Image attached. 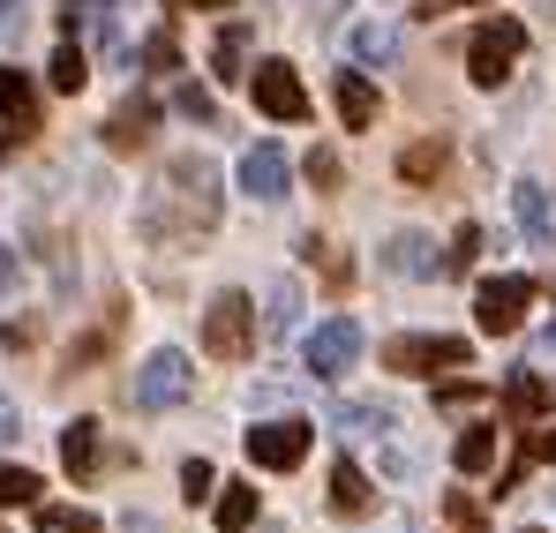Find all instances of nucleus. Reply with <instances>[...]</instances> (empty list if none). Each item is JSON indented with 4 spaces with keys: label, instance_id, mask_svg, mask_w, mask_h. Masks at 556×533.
I'll list each match as a JSON object with an SVG mask.
<instances>
[{
    "label": "nucleus",
    "instance_id": "f257e3e1",
    "mask_svg": "<svg viewBox=\"0 0 556 533\" xmlns=\"http://www.w3.org/2000/svg\"><path fill=\"white\" fill-rule=\"evenodd\" d=\"M527 53V30L511 23V15H496V23H481L473 38H466V76L481 90H496L504 76H511V61Z\"/></svg>",
    "mask_w": 556,
    "mask_h": 533
},
{
    "label": "nucleus",
    "instance_id": "f03ea898",
    "mask_svg": "<svg viewBox=\"0 0 556 533\" xmlns=\"http://www.w3.org/2000/svg\"><path fill=\"white\" fill-rule=\"evenodd\" d=\"M249 346H256V301H249V293H218V301L203 308V354L249 360Z\"/></svg>",
    "mask_w": 556,
    "mask_h": 533
},
{
    "label": "nucleus",
    "instance_id": "7ed1b4c3",
    "mask_svg": "<svg viewBox=\"0 0 556 533\" xmlns=\"http://www.w3.org/2000/svg\"><path fill=\"white\" fill-rule=\"evenodd\" d=\"M166 195L188 203V233H211V226H218V166H211V158H195V151L174 158V166H166Z\"/></svg>",
    "mask_w": 556,
    "mask_h": 533
},
{
    "label": "nucleus",
    "instance_id": "20e7f679",
    "mask_svg": "<svg viewBox=\"0 0 556 533\" xmlns=\"http://www.w3.org/2000/svg\"><path fill=\"white\" fill-rule=\"evenodd\" d=\"M383 368L399 376H437V368H466V339H444V331H406L383 346Z\"/></svg>",
    "mask_w": 556,
    "mask_h": 533
},
{
    "label": "nucleus",
    "instance_id": "39448f33",
    "mask_svg": "<svg viewBox=\"0 0 556 533\" xmlns=\"http://www.w3.org/2000/svg\"><path fill=\"white\" fill-rule=\"evenodd\" d=\"M188 383H195V368H188V354H174V346H159V354L136 368V406L143 414H166V406H181Z\"/></svg>",
    "mask_w": 556,
    "mask_h": 533
},
{
    "label": "nucleus",
    "instance_id": "423d86ee",
    "mask_svg": "<svg viewBox=\"0 0 556 533\" xmlns=\"http://www.w3.org/2000/svg\"><path fill=\"white\" fill-rule=\"evenodd\" d=\"M527 308H534V285H527V278H489V285L473 293V316H481V331H489V339L519 331V323H527Z\"/></svg>",
    "mask_w": 556,
    "mask_h": 533
},
{
    "label": "nucleus",
    "instance_id": "0eeeda50",
    "mask_svg": "<svg viewBox=\"0 0 556 533\" xmlns=\"http://www.w3.org/2000/svg\"><path fill=\"white\" fill-rule=\"evenodd\" d=\"M354 360H362V323H354V316H331V323L308 331V376L331 383V376H346Z\"/></svg>",
    "mask_w": 556,
    "mask_h": 533
},
{
    "label": "nucleus",
    "instance_id": "6e6552de",
    "mask_svg": "<svg viewBox=\"0 0 556 533\" xmlns=\"http://www.w3.org/2000/svg\"><path fill=\"white\" fill-rule=\"evenodd\" d=\"M308 436H316L308 421H256V429H249V458L271 466V473H293V466L308 458Z\"/></svg>",
    "mask_w": 556,
    "mask_h": 533
},
{
    "label": "nucleus",
    "instance_id": "1a4fd4ad",
    "mask_svg": "<svg viewBox=\"0 0 556 533\" xmlns=\"http://www.w3.org/2000/svg\"><path fill=\"white\" fill-rule=\"evenodd\" d=\"M249 84H256V105H264L271 120H308V90H301V76H293L286 61H256Z\"/></svg>",
    "mask_w": 556,
    "mask_h": 533
},
{
    "label": "nucleus",
    "instance_id": "9d476101",
    "mask_svg": "<svg viewBox=\"0 0 556 533\" xmlns=\"http://www.w3.org/2000/svg\"><path fill=\"white\" fill-rule=\"evenodd\" d=\"M511 211H519L527 249L556 256V188H549V180H519V188H511Z\"/></svg>",
    "mask_w": 556,
    "mask_h": 533
},
{
    "label": "nucleus",
    "instance_id": "9b49d317",
    "mask_svg": "<svg viewBox=\"0 0 556 533\" xmlns=\"http://www.w3.org/2000/svg\"><path fill=\"white\" fill-rule=\"evenodd\" d=\"M241 188H249L256 203H278V195L293 188V166H286V151H278V143H249V158H241Z\"/></svg>",
    "mask_w": 556,
    "mask_h": 533
},
{
    "label": "nucleus",
    "instance_id": "f8f14e48",
    "mask_svg": "<svg viewBox=\"0 0 556 533\" xmlns=\"http://www.w3.org/2000/svg\"><path fill=\"white\" fill-rule=\"evenodd\" d=\"M0 113H8V143H23L38 128V84L23 68H0Z\"/></svg>",
    "mask_w": 556,
    "mask_h": 533
},
{
    "label": "nucleus",
    "instance_id": "ddd939ff",
    "mask_svg": "<svg viewBox=\"0 0 556 533\" xmlns=\"http://www.w3.org/2000/svg\"><path fill=\"white\" fill-rule=\"evenodd\" d=\"M61 30H68V38L91 30L98 46H113V38H121V0H61Z\"/></svg>",
    "mask_w": 556,
    "mask_h": 533
},
{
    "label": "nucleus",
    "instance_id": "4468645a",
    "mask_svg": "<svg viewBox=\"0 0 556 533\" xmlns=\"http://www.w3.org/2000/svg\"><path fill=\"white\" fill-rule=\"evenodd\" d=\"M383 270H399V278H437L444 256H437V241H429V233H399V241L383 249Z\"/></svg>",
    "mask_w": 556,
    "mask_h": 533
},
{
    "label": "nucleus",
    "instance_id": "2eb2a0df",
    "mask_svg": "<svg viewBox=\"0 0 556 533\" xmlns=\"http://www.w3.org/2000/svg\"><path fill=\"white\" fill-rule=\"evenodd\" d=\"M369 504H376L369 473H362V466H354V458H339V466H331V511H346V519H362V511H369Z\"/></svg>",
    "mask_w": 556,
    "mask_h": 533
},
{
    "label": "nucleus",
    "instance_id": "dca6fc26",
    "mask_svg": "<svg viewBox=\"0 0 556 533\" xmlns=\"http://www.w3.org/2000/svg\"><path fill=\"white\" fill-rule=\"evenodd\" d=\"M331 98H339V120H346V128H369V120H376V90H369L362 68H339Z\"/></svg>",
    "mask_w": 556,
    "mask_h": 533
},
{
    "label": "nucleus",
    "instance_id": "f3484780",
    "mask_svg": "<svg viewBox=\"0 0 556 533\" xmlns=\"http://www.w3.org/2000/svg\"><path fill=\"white\" fill-rule=\"evenodd\" d=\"M61 466H68L76 481H91V466H98V421H68V429H61Z\"/></svg>",
    "mask_w": 556,
    "mask_h": 533
},
{
    "label": "nucleus",
    "instance_id": "a211bd4d",
    "mask_svg": "<svg viewBox=\"0 0 556 533\" xmlns=\"http://www.w3.org/2000/svg\"><path fill=\"white\" fill-rule=\"evenodd\" d=\"M346 46H354V61H362V68L399 61V30H391V23H354V38H346Z\"/></svg>",
    "mask_w": 556,
    "mask_h": 533
},
{
    "label": "nucleus",
    "instance_id": "6ab92c4d",
    "mask_svg": "<svg viewBox=\"0 0 556 533\" xmlns=\"http://www.w3.org/2000/svg\"><path fill=\"white\" fill-rule=\"evenodd\" d=\"M143 136H151V105H143V98H128V105L105 120V143H113V151H136Z\"/></svg>",
    "mask_w": 556,
    "mask_h": 533
},
{
    "label": "nucleus",
    "instance_id": "aec40b11",
    "mask_svg": "<svg viewBox=\"0 0 556 533\" xmlns=\"http://www.w3.org/2000/svg\"><path fill=\"white\" fill-rule=\"evenodd\" d=\"M511 414H556V376H511Z\"/></svg>",
    "mask_w": 556,
    "mask_h": 533
},
{
    "label": "nucleus",
    "instance_id": "412c9836",
    "mask_svg": "<svg viewBox=\"0 0 556 533\" xmlns=\"http://www.w3.org/2000/svg\"><path fill=\"white\" fill-rule=\"evenodd\" d=\"M218 526L226 533L256 526V488H249V481H226V488H218Z\"/></svg>",
    "mask_w": 556,
    "mask_h": 533
},
{
    "label": "nucleus",
    "instance_id": "4be33fe9",
    "mask_svg": "<svg viewBox=\"0 0 556 533\" xmlns=\"http://www.w3.org/2000/svg\"><path fill=\"white\" fill-rule=\"evenodd\" d=\"M293 323H301V285H293V278H278V285H271V308H264V331L286 339Z\"/></svg>",
    "mask_w": 556,
    "mask_h": 533
},
{
    "label": "nucleus",
    "instance_id": "5701e85b",
    "mask_svg": "<svg viewBox=\"0 0 556 533\" xmlns=\"http://www.w3.org/2000/svg\"><path fill=\"white\" fill-rule=\"evenodd\" d=\"M452 466H459V473H481V466H496V429H466L459 444H452Z\"/></svg>",
    "mask_w": 556,
    "mask_h": 533
},
{
    "label": "nucleus",
    "instance_id": "b1692460",
    "mask_svg": "<svg viewBox=\"0 0 556 533\" xmlns=\"http://www.w3.org/2000/svg\"><path fill=\"white\" fill-rule=\"evenodd\" d=\"M241 61H249V30H241V23H226V30H218V46H211V76H241Z\"/></svg>",
    "mask_w": 556,
    "mask_h": 533
},
{
    "label": "nucleus",
    "instance_id": "393cba45",
    "mask_svg": "<svg viewBox=\"0 0 556 533\" xmlns=\"http://www.w3.org/2000/svg\"><path fill=\"white\" fill-rule=\"evenodd\" d=\"M84 84H91V61H84V46L68 38V46L53 53V90H68V98H76Z\"/></svg>",
    "mask_w": 556,
    "mask_h": 533
},
{
    "label": "nucleus",
    "instance_id": "a878e982",
    "mask_svg": "<svg viewBox=\"0 0 556 533\" xmlns=\"http://www.w3.org/2000/svg\"><path fill=\"white\" fill-rule=\"evenodd\" d=\"M437 166H444V143L437 136L414 143V151H399V180H437Z\"/></svg>",
    "mask_w": 556,
    "mask_h": 533
},
{
    "label": "nucleus",
    "instance_id": "bb28decb",
    "mask_svg": "<svg viewBox=\"0 0 556 533\" xmlns=\"http://www.w3.org/2000/svg\"><path fill=\"white\" fill-rule=\"evenodd\" d=\"M143 68H151V76H174V68H181V46H174V30H151V38H143Z\"/></svg>",
    "mask_w": 556,
    "mask_h": 533
},
{
    "label": "nucleus",
    "instance_id": "cd10ccee",
    "mask_svg": "<svg viewBox=\"0 0 556 533\" xmlns=\"http://www.w3.org/2000/svg\"><path fill=\"white\" fill-rule=\"evenodd\" d=\"M339 429H354V436H383V429H391V414L354 398V406H339Z\"/></svg>",
    "mask_w": 556,
    "mask_h": 533
},
{
    "label": "nucleus",
    "instance_id": "c85d7f7f",
    "mask_svg": "<svg viewBox=\"0 0 556 533\" xmlns=\"http://www.w3.org/2000/svg\"><path fill=\"white\" fill-rule=\"evenodd\" d=\"M38 473H23V466H0V504H38Z\"/></svg>",
    "mask_w": 556,
    "mask_h": 533
},
{
    "label": "nucleus",
    "instance_id": "c756f323",
    "mask_svg": "<svg viewBox=\"0 0 556 533\" xmlns=\"http://www.w3.org/2000/svg\"><path fill=\"white\" fill-rule=\"evenodd\" d=\"M211 488H218V473H211L203 458H188V466H181V496H188V504H203Z\"/></svg>",
    "mask_w": 556,
    "mask_h": 533
},
{
    "label": "nucleus",
    "instance_id": "7c9ffc66",
    "mask_svg": "<svg viewBox=\"0 0 556 533\" xmlns=\"http://www.w3.org/2000/svg\"><path fill=\"white\" fill-rule=\"evenodd\" d=\"M473 256H481V226H459V233H452V256H444V270H466Z\"/></svg>",
    "mask_w": 556,
    "mask_h": 533
},
{
    "label": "nucleus",
    "instance_id": "2f4dec72",
    "mask_svg": "<svg viewBox=\"0 0 556 533\" xmlns=\"http://www.w3.org/2000/svg\"><path fill=\"white\" fill-rule=\"evenodd\" d=\"M444 511H452V526H459V533H481V526H489V519H481V504H473L466 488H452V504H444Z\"/></svg>",
    "mask_w": 556,
    "mask_h": 533
},
{
    "label": "nucleus",
    "instance_id": "473e14b6",
    "mask_svg": "<svg viewBox=\"0 0 556 533\" xmlns=\"http://www.w3.org/2000/svg\"><path fill=\"white\" fill-rule=\"evenodd\" d=\"M174 105H181L188 120H211V113H218V105H211V90H195V84H181V90H174Z\"/></svg>",
    "mask_w": 556,
    "mask_h": 533
},
{
    "label": "nucleus",
    "instance_id": "72a5a7b5",
    "mask_svg": "<svg viewBox=\"0 0 556 533\" xmlns=\"http://www.w3.org/2000/svg\"><path fill=\"white\" fill-rule=\"evenodd\" d=\"M308 180L331 188V180H339V151H308Z\"/></svg>",
    "mask_w": 556,
    "mask_h": 533
},
{
    "label": "nucleus",
    "instance_id": "f704fd0d",
    "mask_svg": "<svg viewBox=\"0 0 556 533\" xmlns=\"http://www.w3.org/2000/svg\"><path fill=\"white\" fill-rule=\"evenodd\" d=\"M15 436H23V414H15V398L0 391V444H15Z\"/></svg>",
    "mask_w": 556,
    "mask_h": 533
},
{
    "label": "nucleus",
    "instance_id": "c9c22d12",
    "mask_svg": "<svg viewBox=\"0 0 556 533\" xmlns=\"http://www.w3.org/2000/svg\"><path fill=\"white\" fill-rule=\"evenodd\" d=\"M519 458H527V466H534V458H556V429H534V436H527V450H519Z\"/></svg>",
    "mask_w": 556,
    "mask_h": 533
},
{
    "label": "nucleus",
    "instance_id": "e433bc0d",
    "mask_svg": "<svg viewBox=\"0 0 556 533\" xmlns=\"http://www.w3.org/2000/svg\"><path fill=\"white\" fill-rule=\"evenodd\" d=\"M473 398H481L473 383H444V391H437V406H473Z\"/></svg>",
    "mask_w": 556,
    "mask_h": 533
},
{
    "label": "nucleus",
    "instance_id": "4c0bfd02",
    "mask_svg": "<svg viewBox=\"0 0 556 533\" xmlns=\"http://www.w3.org/2000/svg\"><path fill=\"white\" fill-rule=\"evenodd\" d=\"M15 278H23V264H15V249H0V301L15 293Z\"/></svg>",
    "mask_w": 556,
    "mask_h": 533
},
{
    "label": "nucleus",
    "instance_id": "58836bf2",
    "mask_svg": "<svg viewBox=\"0 0 556 533\" xmlns=\"http://www.w3.org/2000/svg\"><path fill=\"white\" fill-rule=\"evenodd\" d=\"M23 30V0H0V38H15Z\"/></svg>",
    "mask_w": 556,
    "mask_h": 533
},
{
    "label": "nucleus",
    "instance_id": "ea45409f",
    "mask_svg": "<svg viewBox=\"0 0 556 533\" xmlns=\"http://www.w3.org/2000/svg\"><path fill=\"white\" fill-rule=\"evenodd\" d=\"M61 533H98V519H91V511H68V519H61Z\"/></svg>",
    "mask_w": 556,
    "mask_h": 533
},
{
    "label": "nucleus",
    "instance_id": "a19ab883",
    "mask_svg": "<svg viewBox=\"0 0 556 533\" xmlns=\"http://www.w3.org/2000/svg\"><path fill=\"white\" fill-rule=\"evenodd\" d=\"M331 8H339V0H308V15H331Z\"/></svg>",
    "mask_w": 556,
    "mask_h": 533
},
{
    "label": "nucleus",
    "instance_id": "79ce46f5",
    "mask_svg": "<svg viewBox=\"0 0 556 533\" xmlns=\"http://www.w3.org/2000/svg\"><path fill=\"white\" fill-rule=\"evenodd\" d=\"M181 8H233V0H181Z\"/></svg>",
    "mask_w": 556,
    "mask_h": 533
},
{
    "label": "nucleus",
    "instance_id": "37998d69",
    "mask_svg": "<svg viewBox=\"0 0 556 533\" xmlns=\"http://www.w3.org/2000/svg\"><path fill=\"white\" fill-rule=\"evenodd\" d=\"M444 8H481V0H444Z\"/></svg>",
    "mask_w": 556,
    "mask_h": 533
},
{
    "label": "nucleus",
    "instance_id": "c03bdc74",
    "mask_svg": "<svg viewBox=\"0 0 556 533\" xmlns=\"http://www.w3.org/2000/svg\"><path fill=\"white\" fill-rule=\"evenodd\" d=\"M527 533H542V526H527Z\"/></svg>",
    "mask_w": 556,
    "mask_h": 533
}]
</instances>
